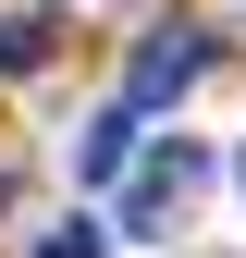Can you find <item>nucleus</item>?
<instances>
[{
  "instance_id": "nucleus-5",
  "label": "nucleus",
  "mask_w": 246,
  "mask_h": 258,
  "mask_svg": "<svg viewBox=\"0 0 246 258\" xmlns=\"http://www.w3.org/2000/svg\"><path fill=\"white\" fill-rule=\"evenodd\" d=\"M37 258H99V221H61V234H37Z\"/></svg>"
},
{
  "instance_id": "nucleus-3",
  "label": "nucleus",
  "mask_w": 246,
  "mask_h": 258,
  "mask_svg": "<svg viewBox=\"0 0 246 258\" xmlns=\"http://www.w3.org/2000/svg\"><path fill=\"white\" fill-rule=\"evenodd\" d=\"M136 136H148V123H123V111H99V123L74 136V172H86V184H111L123 160H136Z\"/></svg>"
},
{
  "instance_id": "nucleus-1",
  "label": "nucleus",
  "mask_w": 246,
  "mask_h": 258,
  "mask_svg": "<svg viewBox=\"0 0 246 258\" xmlns=\"http://www.w3.org/2000/svg\"><path fill=\"white\" fill-rule=\"evenodd\" d=\"M209 184V148H148L123 160V234H172V209Z\"/></svg>"
},
{
  "instance_id": "nucleus-2",
  "label": "nucleus",
  "mask_w": 246,
  "mask_h": 258,
  "mask_svg": "<svg viewBox=\"0 0 246 258\" xmlns=\"http://www.w3.org/2000/svg\"><path fill=\"white\" fill-rule=\"evenodd\" d=\"M197 61H209V25H160V37L136 49V74L111 86V111H123V123H148L172 86H197Z\"/></svg>"
},
{
  "instance_id": "nucleus-4",
  "label": "nucleus",
  "mask_w": 246,
  "mask_h": 258,
  "mask_svg": "<svg viewBox=\"0 0 246 258\" xmlns=\"http://www.w3.org/2000/svg\"><path fill=\"white\" fill-rule=\"evenodd\" d=\"M37 61H49V25L37 13H0V74H37Z\"/></svg>"
},
{
  "instance_id": "nucleus-6",
  "label": "nucleus",
  "mask_w": 246,
  "mask_h": 258,
  "mask_svg": "<svg viewBox=\"0 0 246 258\" xmlns=\"http://www.w3.org/2000/svg\"><path fill=\"white\" fill-rule=\"evenodd\" d=\"M234 172H246V160H234Z\"/></svg>"
}]
</instances>
